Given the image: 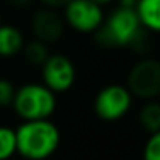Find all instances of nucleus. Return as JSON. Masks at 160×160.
Listing matches in <instances>:
<instances>
[{
    "label": "nucleus",
    "mask_w": 160,
    "mask_h": 160,
    "mask_svg": "<svg viewBox=\"0 0 160 160\" xmlns=\"http://www.w3.org/2000/svg\"><path fill=\"white\" fill-rule=\"evenodd\" d=\"M17 152L27 160H45L61 143V132L50 120L23 121L16 129Z\"/></svg>",
    "instance_id": "1"
},
{
    "label": "nucleus",
    "mask_w": 160,
    "mask_h": 160,
    "mask_svg": "<svg viewBox=\"0 0 160 160\" xmlns=\"http://www.w3.org/2000/svg\"><path fill=\"white\" fill-rule=\"evenodd\" d=\"M142 30L140 19L135 8H115L104 23L93 33V41L101 48H117L129 47Z\"/></svg>",
    "instance_id": "2"
},
{
    "label": "nucleus",
    "mask_w": 160,
    "mask_h": 160,
    "mask_svg": "<svg viewBox=\"0 0 160 160\" xmlns=\"http://www.w3.org/2000/svg\"><path fill=\"white\" fill-rule=\"evenodd\" d=\"M58 106L56 93L47 86L38 82H28L16 89L12 109L23 121L50 120Z\"/></svg>",
    "instance_id": "3"
},
{
    "label": "nucleus",
    "mask_w": 160,
    "mask_h": 160,
    "mask_svg": "<svg viewBox=\"0 0 160 160\" xmlns=\"http://www.w3.org/2000/svg\"><path fill=\"white\" fill-rule=\"evenodd\" d=\"M129 92L142 100L152 101L160 97V61L154 58H142L128 73Z\"/></svg>",
    "instance_id": "4"
},
{
    "label": "nucleus",
    "mask_w": 160,
    "mask_h": 160,
    "mask_svg": "<svg viewBox=\"0 0 160 160\" xmlns=\"http://www.w3.org/2000/svg\"><path fill=\"white\" fill-rule=\"evenodd\" d=\"M132 106V93L126 86L109 84L103 87L93 101L95 113L104 121H117L123 118Z\"/></svg>",
    "instance_id": "5"
},
{
    "label": "nucleus",
    "mask_w": 160,
    "mask_h": 160,
    "mask_svg": "<svg viewBox=\"0 0 160 160\" xmlns=\"http://www.w3.org/2000/svg\"><path fill=\"white\" fill-rule=\"evenodd\" d=\"M64 20L78 33H95L104 23V11L92 0H72L64 8Z\"/></svg>",
    "instance_id": "6"
},
{
    "label": "nucleus",
    "mask_w": 160,
    "mask_h": 160,
    "mask_svg": "<svg viewBox=\"0 0 160 160\" xmlns=\"http://www.w3.org/2000/svg\"><path fill=\"white\" fill-rule=\"evenodd\" d=\"M42 70V84L54 93H64L70 90L76 79V68L72 59L65 54H50Z\"/></svg>",
    "instance_id": "7"
},
{
    "label": "nucleus",
    "mask_w": 160,
    "mask_h": 160,
    "mask_svg": "<svg viewBox=\"0 0 160 160\" xmlns=\"http://www.w3.org/2000/svg\"><path fill=\"white\" fill-rule=\"evenodd\" d=\"M65 20L64 16L58 12V9L41 8L31 17V31L36 41L44 42L45 45L56 44L62 39L65 33Z\"/></svg>",
    "instance_id": "8"
},
{
    "label": "nucleus",
    "mask_w": 160,
    "mask_h": 160,
    "mask_svg": "<svg viewBox=\"0 0 160 160\" xmlns=\"http://www.w3.org/2000/svg\"><path fill=\"white\" fill-rule=\"evenodd\" d=\"M25 47L23 34L14 25H0V56L12 58L19 54Z\"/></svg>",
    "instance_id": "9"
},
{
    "label": "nucleus",
    "mask_w": 160,
    "mask_h": 160,
    "mask_svg": "<svg viewBox=\"0 0 160 160\" xmlns=\"http://www.w3.org/2000/svg\"><path fill=\"white\" fill-rule=\"evenodd\" d=\"M135 11L145 30L160 33V0H138Z\"/></svg>",
    "instance_id": "10"
},
{
    "label": "nucleus",
    "mask_w": 160,
    "mask_h": 160,
    "mask_svg": "<svg viewBox=\"0 0 160 160\" xmlns=\"http://www.w3.org/2000/svg\"><path fill=\"white\" fill-rule=\"evenodd\" d=\"M140 126L148 131L149 134L159 132L160 131V103L157 101H148L145 106L140 109L138 113Z\"/></svg>",
    "instance_id": "11"
},
{
    "label": "nucleus",
    "mask_w": 160,
    "mask_h": 160,
    "mask_svg": "<svg viewBox=\"0 0 160 160\" xmlns=\"http://www.w3.org/2000/svg\"><path fill=\"white\" fill-rule=\"evenodd\" d=\"M23 58L25 61L33 65V67H42L45 64V61L50 58V53H48V45H45L44 42L41 41H30L28 44H25L23 50Z\"/></svg>",
    "instance_id": "12"
},
{
    "label": "nucleus",
    "mask_w": 160,
    "mask_h": 160,
    "mask_svg": "<svg viewBox=\"0 0 160 160\" xmlns=\"http://www.w3.org/2000/svg\"><path fill=\"white\" fill-rule=\"evenodd\" d=\"M17 152L16 131L8 126H0V160L11 159Z\"/></svg>",
    "instance_id": "13"
},
{
    "label": "nucleus",
    "mask_w": 160,
    "mask_h": 160,
    "mask_svg": "<svg viewBox=\"0 0 160 160\" xmlns=\"http://www.w3.org/2000/svg\"><path fill=\"white\" fill-rule=\"evenodd\" d=\"M129 47L137 54H148L152 50V38H151V33L142 27V30L137 33V36L134 38V41H132V44H131Z\"/></svg>",
    "instance_id": "14"
},
{
    "label": "nucleus",
    "mask_w": 160,
    "mask_h": 160,
    "mask_svg": "<svg viewBox=\"0 0 160 160\" xmlns=\"http://www.w3.org/2000/svg\"><path fill=\"white\" fill-rule=\"evenodd\" d=\"M143 160H160V131L151 134L148 138L143 149Z\"/></svg>",
    "instance_id": "15"
},
{
    "label": "nucleus",
    "mask_w": 160,
    "mask_h": 160,
    "mask_svg": "<svg viewBox=\"0 0 160 160\" xmlns=\"http://www.w3.org/2000/svg\"><path fill=\"white\" fill-rule=\"evenodd\" d=\"M14 95H16L14 84L5 78H0V107L12 106Z\"/></svg>",
    "instance_id": "16"
},
{
    "label": "nucleus",
    "mask_w": 160,
    "mask_h": 160,
    "mask_svg": "<svg viewBox=\"0 0 160 160\" xmlns=\"http://www.w3.org/2000/svg\"><path fill=\"white\" fill-rule=\"evenodd\" d=\"M45 8H52V9H64L72 0H39Z\"/></svg>",
    "instance_id": "17"
},
{
    "label": "nucleus",
    "mask_w": 160,
    "mask_h": 160,
    "mask_svg": "<svg viewBox=\"0 0 160 160\" xmlns=\"http://www.w3.org/2000/svg\"><path fill=\"white\" fill-rule=\"evenodd\" d=\"M11 6H14V8H19V9H25V8H30L33 3H34V0H6Z\"/></svg>",
    "instance_id": "18"
},
{
    "label": "nucleus",
    "mask_w": 160,
    "mask_h": 160,
    "mask_svg": "<svg viewBox=\"0 0 160 160\" xmlns=\"http://www.w3.org/2000/svg\"><path fill=\"white\" fill-rule=\"evenodd\" d=\"M92 2H95L97 5H100L101 8H104L106 5H110L112 2H115V0H92Z\"/></svg>",
    "instance_id": "19"
},
{
    "label": "nucleus",
    "mask_w": 160,
    "mask_h": 160,
    "mask_svg": "<svg viewBox=\"0 0 160 160\" xmlns=\"http://www.w3.org/2000/svg\"><path fill=\"white\" fill-rule=\"evenodd\" d=\"M0 25H2V14H0Z\"/></svg>",
    "instance_id": "20"
},
{
    "label": "nucleus",
    "mask_w": 160,
    "mask_h": 160,
    "mask_svg": "<svg viewBox=\"0 0 160 160\" xmlns=\"http://www.w3.org/2000/svg\"><path fill=\"white\" fill-rule=\"evenodd\" d=\"M135 2H138V0H135Z\"/></svg>",
    "instance_id": "21"
}]
</instances>
